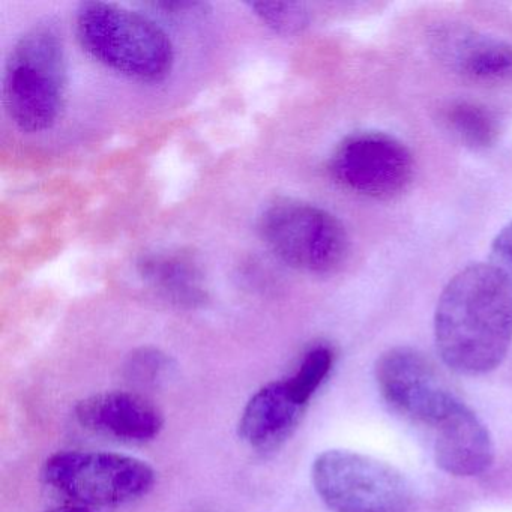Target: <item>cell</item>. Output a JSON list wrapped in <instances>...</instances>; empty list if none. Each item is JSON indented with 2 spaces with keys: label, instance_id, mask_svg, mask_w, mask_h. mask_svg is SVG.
Segmentation results:
<instances>
[{
  "label": "cell",
  "instance_id": "obj_1",
  "mask_svg": "<svg viewBox=\"0 0 512 512\" xmlns=\"http://www.w3.org/2000/svg\"><path fill=\"white\" fill-rule=\"evenodd\" d=\"M434 338L442 361L461 374L496 370L512 344V280L493 263H473L437 302Z\"/></svg>",
  "mask_w": 512,
  "mask_h": 512
},
{
  "label": "cell",
  "instance_id": "obj_2",
  "mask_svg": "<svg viewBox=\"0 0 512 512\" xmlns=\"http://www.w3.org/2000/svg\"><path fill=\"white\" fill-rule=\"evenodd\" d=\"M76 32L89 56L122 76L160 82L172 71L175 53L166 32L127 8L86 2L77 11Z\"/></svg>",
  "mask_w": 512,
  "mask_h": 512
},
{
  "label": "cell",
  "instance_id": "obj_3",
  "mask_svg": "<svg viewBox=\"0 0 512 512\" xmlns=\"http://www.w3.org/2000/svg\"><path fill=\"white\" fill-rule=\"evenodd\" d=\"M67 86L64 46L58 34L38 26L14 46L5 71V107L23 133L50 130L61 115Z\"/></svg>",
  "mask_w": 512,
  "mask_h": 512
},
{
  "label": "cell",
  "instance_id": "obj_4",
  "mask_svg": "<svg viewBox=\"0 0 512 512\" xmlns=\"http://www.w3.org/2000/svg\"><path fill=\"white\" fill-rule=\"evenodd\" d=\"M311 479L334 512H407L412 485L391 464L359 452L329 449L314 460Z\"/></svg>",
  "mask_w": 512,
  "mask_h": 512
},
{
  "label": "cell",
  "instance_id": "obj_5",
  "mask_svg": "<svg viewBox=\"0 0 512 512\" xmlns=\"http://www.w3.org/2000/svg\"><path fill=\"white\" fill-rule=\"evenodd\" d=\"M259 233L281 262L307 274H332L349 256V236L343 224L311 203L275 202L260 217Z\"/></svg>",
  "mask_w": 512,
  "mask_h": 512
},
{
  "label": "cell",
  "instance_id": "obj_6",
  "mask_svg": "<svg viewBox=\"0 0 512 512\" xmlns=\"http://www.w3.org/2000/svg\"><path fill=\"white\" fill-rule=\"evenodd\" d=\"M43 478L80 505L113 506L146 496L154 488L155 470L128 455L64 451L47 458Z\"/></svg>",
  "mask_w": 512,
  "mask_h": 512
},
{
  "label": "cell",
  "instance_id": "obj_7",
  "mask_svg": "<svg viewBox=\"0 0 512 512\" xmlns=\"http://www.w3.org/2000/svg\"><path fill=\"white\" fill-rule=\"evenodd\" d=\"M331 173L341 185L371 197L389 200L409 190L415 160L404 143L379 131L352 134L332 155Z\"/></svg>",
  "mask_w": 512,
  "mask_h": 512
},
{
  "label": "cell",
  "instance_id": "obj_8",
  "mask_svg": "<svg viewBox=\"0 0 512 512\" xmlns=\"http://www.w3.org/2000/svg\"><path fill=\"white\" fill-rule=\"evenodd\" d=\"M374 374L386 403L419 424L436 427L460 401L436 365L412 347L386 350L377 359Z\"/></svg>",
  "mask_w": 512,
  "mask_h": 512
},
{
  "label": "cell",
  "instance_id": "obj_9",
  "mask_svg": "<svg viewBox=\"0 0 512 512\" xmlns=\"http://www.w3.org/2000/svg\"><path fill=\"white\" fill-rule=\"evenodd\" d=\"M440 64L463 79L479 83L512 80V44L464 25H440L430 35Z\"/></svg>",
  "mask_w": 512,
  "mask_h": 512
},
{
  "label": "cell",
  "instance_id": "obj_10",
  "mask_svg": "<svg viewBox=\"0 0 512 512\" xmlns=\"http://www.w3.org/2000/svg\"><path fill=\"white\" fill-rule=\"evenodd\" d=\"M77 421L86 430L124 442H149L164 427L161 410L143 395L128 391H107L77 403Z\"/></svg>",
  "mask_w": 512,
  "mask_h": 512
},
{
  "label": "cell",
  "instance_id": "obj_11",
  "mask_svg": "<svg viewBox=\"0 0 512 512\" xmlns=\"http://www.w3.org/2000/svg\"><path fill=\"white\" fill-rule=\"evenodd\" d=\"M434 428V460L443 472L469 478L490 469L494 461L493 437L463 401H458Z\"/></svg>",
  "mask_w": 512,
  "mask_h": 512
},
{
  "label": "cell",
  "instance_id": "obj_12",
  "mask_svg": "<svg viewBox=\"0 0 512 512\" xmlns=\"http://www.w3.org/2000/svg\"><path fill=\"white\" fill-rule=\"evenodd\" d=\"M304 410L290 394L286 380L268 383L242 410L239 436L254 449L277 448L296 430Z\"/></svg>",
  "mask_w": 512,
  "mask_h": 512
},
{
  "label": "cell",
  "instance_id": "obj_13",
  "mask_svg": "<svg viewBox=\"0 0 512 512\" xmlns=\"http://www.w3.org/2000/svg\"><path fill=\"white\" fill-rule=\"evenodd\" d=\"M140 274L170 301L196 305L205 299L202 272L193 260L179 254H157L143 259Z\"/></svg>",
  "mask_w": 512,
  "mask_h": 512
},
{
  "label": "cell",
  "instance_id": "obj_14",
  "mask_svg": "<svg viewBox=\"0 0 512 512\" xmlns=\"http://www.w3.org/2000/svg\"><path fill=\"white\" fill-rule=\"evenodd\" d=\"M446 131L461 145L472 151L493 148L500 136L497 116L482 104L455 101L442 112Z\"/></svg>",
  "mask_w": 512,
  "mask_h": 512
},
{
  "label": "cell",
  "instance_id": "obj_15",
  "mask_svg": "<svg viewBox=\"0 0 512 512\" xmlns=\"http://www.w3.org/2000/svg\"><path fill=\"white\" fill-rule=\"evenodd\" d=\"M334 365V352L328 346H316L305 353L301 365L292 377L286 380L287 388L296 401L307 407L311 397L325 382Z\"/></svg>",
  "mask_w": 512,
  "mask_h": 512
},
{
  "label": "cell",
  "instance_id": "obj_16",
  "mask_svg": "<svg viewBox=\"0 0 512 512\" xmlns=\"http://www.w3.org/2000/svg\"><path fill=\"white\" fill-rule=\"evenodd\" d=\"M260 22L281 35H295L310 23L307 8L295 2H254L250 4Z\"/></svg>",
  "mask_w": 512,
  "mask_h": 512
},
{
  "label": "cell",
  "instance_id": "obj_17",
  "mask_svg": "<svg viewBox=\"0 0 512 512\" xmlns=\"http://www.w3.org/2000/svg\"><path fill=\"white\" fill-rule=\"evenodd\" d=\"M167 367V358L163 353L154 349H142L131 356L128 362V370L136 379L148 382L160 376Z\"/></svg>",
  "mask_w": 512,
  "mask_h": 512
},
{
  "label": "cell",
  "instance_id": "obj_18",
  "mask_svg": "<svg viewBox=\"0 0 512 512\" xmlns=\"http://www.w3.org/2000/svg\"><path fill=\"white\" fill-rule=\"evenodd\" d=\"M490 259L494 266L512 280V220L494 238Z\"/></svg>",
  "mask_w": 512,
  "mask_h": 512
},
{
  "label": "cell",
  "instance_id": "obj_19",
  "mask_svg": "<svg viewBox=\"0 0 512 512\" xmlns=\"http://www.w3.org/2000/svg\"><path fill=\"white\" fill-rule=\"evenodd\" d=\"M46 512H97L85 505H64L56 508L47 509Z\"/></svg>",
  "mask_w": 512,
  "mask_h": 512
}]
</instances>
